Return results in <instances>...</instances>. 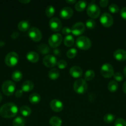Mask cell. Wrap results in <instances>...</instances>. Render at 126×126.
Masks as SVG:
<instances>
[{"label": "cell", "instance_id": "6da1fadb", "mask_svg": "<svg viewBox=\"0 0 126 126\" xmlns=\"http://www.w3.org/2000/svg\"><path fill=\"white\" fill-rule=\"evenodd\" d=\"M18 112V108L14 103H7L0 108V116L4 118L9 119L16 116Z\"/></svg>", "mask_w": 126, "mask_h": 126}, {"label": "cell", "instance_id": "7a4b0ae2", "mask_svg": "<svg viewBox=\"0 0 126 126\" xmlns=\"http://www.w3.org/2000/svg\"><path fill=\"white\" fill-rule=\"evenodd\" d=\"M88 89L86 81L83 79H79L74 84V90L79 94H84Z\"/></svg>", "mask_w": 126, "mask_h": 126}, {"label": "cell", "instance_id": "3957f363", "mask_svg": "<svg viewBox=\"0 0 126 126\" xmlns=\"http://www.w3.org/2000/svg\"><path fill=\"white\" fill-rule=\"evenodd\" d=\"M76 46L81 50H88L91 47V42L88 38L86 36H80L77 39Z\"/></svg>", "mask_w": 126, "mask_h": 126}, {"label": "cell", "instance_id": "277c9868", "mask_svg": "<svg viewBox=\"0 0 126 126\" xmlns=\"http://www.w3.org/2000/svg\"><path fill=\"white\" fill-rule=\"evenodd\" d=\"M18 54L14 52H11L6 55L5 57V63L9 67L15 66L19 62Z\"/></svg>", "mask_w": 126, "mask_h": 126}, {"label": "cell", "instance_id": "5b68a950", "mask_svg": "<svg viewBox=\"0 0 126 126\" xmlns=\"http://www.w3.org/2000/svg\"><path fill=\"white\" fill-rule=\"evenodd\" d=\"M86 12L88 15L89 17L92 18H96L99 17L100 15V9L96 4H94L92 2L88 4V7L86 9Z\"/></svg>", "mask_w": 126, "mask_h": 126}, {"label": "cell", "instance_id": "8992f818", "mask_svg": "<svg viewBox=\"0 0 126 126\" xmlns=\"http://www.w3.org/2000/svg\"><path fill=\"white\" fill-rule=\"evenodd\" d=\"M15 89H16V85L12 81H6L2 84V91L4 94L6 95H12L14 92Z\"/></svg>", "mask_w": 126, "mask_h": 126}, {"label": "cell", "instance_id": "52a82bcc", "mask_svg": "<svg viewBox=\"0 0 126 126\" xmlns=\"http://www.w3.org/2000/svg\"><path fill=\"white\" fill-rule=\"evenodd\" d=\"M63 41V36L59 33H54L49 37L48 43L53 48H56L60 46Z\"/></svg>", "mask_w": 126, "mask_h": 126}, {"label": "cell", "instance_id": "ba28073f", "mask_svg": "<svg viewBox=\"0 0 126 126\" xmlns=\"http://www.w3.org/2000/svg\"><path fill=\"white\" fill-rule=\"evenodd\" d=\"M101 74L105 78H110L114 75V69L109 63H105L101 66Z\"/></svg>", "mask_w": 126, "mask_h": 126}, {"label": "cell", "instance_id": "9c48e42d", "mask_svg": "<svg viewBox=\"0 0 126 126\" xmlns=\"http://www.w3.org/2000/svg\"><path fill=\"white\" fill-rule=\"evenodd\" d=\"M28 34L29 38L35 42H38L42 39V34L40 30L36 27H32L28 30Z\"/></svg>", "mask_w": 126, "mask_h": 126}, {"label": "cell", "instance_id": "30bf717a", "mask_svg": "<svg viewBox=\"0 0 126 126\" xmlns=\"http://www.w3.org/2000/svg\"><path fill=\"white\" fill-rule=\"evenodd\" d=\"M113 18L112 16L109 13L105 12L100 17V22L103 26L105 27H110L113 24Z\"/></svg>", "mask_w": 126, "mask_h": 126}, {"label": "cell", "instance_id": "8fae6325", "mask_svg": "<svg viewBox=\"0 0 126 126\" xmlns=\"http://www.w3.org/2000/svg\"><path fill=\"white\" fill-rule=\"evenodd\" d=\"M85 26L82 22H77L71 28V32L75 36H80L84 33Z\"/></svg>", "mask_w": 126, "mask_h": 126}, {"label": "cell", "instance_id": "7c38bea8", "mask_svg": "<svg viewBox=\"0 0 126 126\" xmlns=\"http://www.w3.org/2000/svg\"><path fill=\"white\" fill-rule=\"evenodd\" d=\"M43 63L44 66L47 67H54L57 65L56 58L53 55H47L43 58Z\"/></svg>", "mask_w": 126, "mask_h": 126}, {"label": "cell", "instance_id": "4fadbf2b", "mask_svg": "<svg viewBox=\"0 0 126 126\" xmlns=\"http://www.w3.org/2000/svg\"><path fill=\"white\" fill-rule=\"evenodd\" d=\"M49 25L53 32H59L62 28V23L59 18L54 17L51 18L49 22Z\"/></svg>", "mask_w": 126, "mask_h": 126}, {"label": "cell", "instance_id": "5bb4252c", "mask_svg": "<svg viewBox=\"0 0 126 126\" xmlns=\"http://www.w3.org/2000/svg\"><path fill=\"white\" fill-rule=\"evenodd\" d=\"M50 107L53 111L54 112H61L63 111L64 108V105L61 101L58 99H54L51 101Z\"/></svg>", "mask_w": 126, "mask_h": 126}, {"label": "cell", "instance_id": "9a60e30c", "mask_svg": "<svg viewBox=\"0 0 126 126\" xmlns=\"http://www.w3.org/2000/svg\"><path fill=\"white\" fill-rule=\"evenodd\" d=\"M73 14H74V11L70 7H64L61 10L59 13L61 17L63 19H69L72 17Z\"/></svg>", "mask_w": 126, "mask_h": 126}, {"label": "cell", "instance_id": "2e32d148", "mask_svg": "<svg viewBox=\"0 0 126 126\" xmlns=\"http://www.w3.org/2000/svg\"><path fill=\"white\" fill-rule=\"evenodd\" d=\"M69 73L74 78H79L83 75V70L78 66H74L70 68Z\"/></svg>", "mask_w": 126, "mask_h": 126}, {"label": "cell", "instance_id": "e0dca14e", "mask_svg": "<svg viewBox=\"0 0 126 126\" xmlns=\"http://www.w3.org/2000/svg\"><path fill=\"white\" fill-rule=\"evenodd\" d=\"M114 57L118 61H124L126 60V50L124 49H117L114 52Z\"/></svg>", "mask_w": 126, "mask_h": 126}, {"label": "cell", "instance_id": "ac0fdd59", "mask_svg": "<svg viewBox=\"0 0 126 126\" xmlns=\"http://www.w3.org/2000/svg\"><path fill=\"white\" fill-rule=\"evenodd\" d=\"M26 57L28 61L32 63H37L39 60V55L34 51H30L27 53Z\"/></svg>", "mask_w": 126, "mask_h": 126}, {"label": "cell", "instance_id": "d6986e66", "mask_svg": "<svg viewBox=\"0 0 126 126\" xmlns=\"http://www.w3.org/2000/svg\"><path fill=\"white\" fill-rule=\"evenodd\" d=\"M33 88H34V83L31 81H25L22 85V90L23 92H30L32 91Z\"/></svg>", "mask_w": 126, "mask_h": 126}, {"label": "cell", "instance_id": "ffe728a7", "mask_svg": "<svg viewBox=\"0 0 126 126\" xmlns=\"http://www.w3.org/2000/svg\"><path fill=\"white\" fill-rule=\"evenodd\" d=\"M30 23L27 20H22L18 23V28L21 32H26L30 30Z\"/></svg>", "mask_w": 126, "mask_h": 126}, {"label": "cell", "instance_id": "44dd1931", "mask_svg": "<svg viewBox=\"0 0 126 126\" xmlns=\"http://www.w3.org/2000/svg\"><path fill=\"white\" fill-rule=\"evenodd\" d=\"M37 50L42 55L48 54L49 52V51H50V49H49V47H48V46H47L45 44H41L40 45L38 46L37 47Z\"/></svg>", "mask_w": 126, "mask_h": 126}, {"label": "cell", "instance_id": "7402d4cb", "mask_svg": "<svg viewBox=\"0 0 126 126\" xmlns=\"http://www.w3.org/2000/svg\"><path fill=\"white\" fill-rule=\"evenodd\" d=\"M48 77L51 80H56L59 77V71L56 68L51 69L48 72Z\"/></svg>", "mask_w": 126, "mask_h": 126}, {"label": "cell", "instance_id": "603a6c76", "mask_svg": "<svg viewBox=\"0 0 126 126\" xmlns=\"http://www.w3.org/2000/svg\"><path fill=\"white\" fill-rule=\"evenodd\" d=\"M41 97L38 94L33 93L31 94L29 97V102L32 104L36 105L40 102Z\"/></svg>", "mask_w": 126, "mask_h": 126}, {"label": "cell", "instance_id": "cb8c5ba5", "mask_svg": "<svg viewBox=\"0 0 126 126\" xmlns=\"http://www.w3.org/2000/svg\"><path fill=\"white\" fill-rule=\"evenodd\" d=\"M25 120L21 116H18L12 121V126H25Z\"/></svg>", "mask_w": 126, "mask_h": 126}, {"label": "cell", "instance_id": "d4e9b609", "mask_svg": "<svg viewBox=\"0 0 126 126\" xmlns=\"http://www.w3.org/2000/svg\"><path fill=\"white\" fill-rule=\"evenodd\" d=\"M51 126H61L62 120L58 116H53L49 120Z\"/></svg>", "mask_w": 126, "mask_h": 126}, {"label": "cell", "instance_id": "484cf974", "mask_svg": "<svg viewBox=\"0 0 126 126\" xmlns=\"http://www.w3.org/2000/svg\"><path fill=\"white\" fill-rule=\"evenodd\" d=\"M86 2L85 1H79L75 4V8L79 12H82L84 11L86 7Z\"/></svg>", "mask_w": 126, "mask_h": 126}, {"label": "cell", "instance_id": "4316f807", "mask_svg": "<svg viewBox=\"0 0 126 126\" xmlns=\"http://www.w3.org/2000/svg\"><path fill=\"white\" fill-rule=\"evenodd\" d=\"M20 112H21V114L25 117L29 116L32 113V110H31L30 108L27 106H22L20 108Z\"/></svg>", "mask_w": 126, "mask_h": 126}, {"label": "cell", "instance_id": "83f0119b", "mask_svg": "<svg viewBox=\"0 0 126 126\" xmlns=\"http://www.w3.org/2000/svg\"><path fill=\"white\" fill-rule=\"evenodd\" d=\"M64 43L67 47H71L74 44V39L72 35H67L64 39Z\"/></svg>", "mask_w": 126, "mask_h": 126}, {"label": "cell", "instance_id": "f1b7e54d", "mask_svg": "<svg viewBox=\"0 0 126 126\" xmlns=\"http://www.w3.org/2000/svg\"><path fill=\"white\" fill-rule=\"evenodd\" d=\"M107 89L111 92H115L118 89V84L115 81H111L108 84Z\"/></svg>", "mask_w": 126, "mask_h": 126}, {"label": "cell", "instance_id": "f546056e", "mask_svg": "<svg viewBox=\"0 0 126 126\" xmlns=\"http://www.w3.org/2000/svg\"><path fill=\"white\" fill-rule=\"evenodd\" d=\"M22 77H23V75L20 71L16 70L12 73V79L16 82H19V81H21L22 79Z\"/></svg>", "mask_w": 126, "mask_h": 126}, {"label": "cell", "instance_id": "4dcf8cb0", "mask_svg": "<svg viewBox=\"0 0 126 126\" xmlns=\"http://www.w3.org/2000/svg\"><path fill=\"white\" fill-rule=\"evenodd\" d=\"M95 73L94 71L91 70H89L85 72L84 75V79L85 81H91L95 78Z\"/></svg>", "mask_w": 126, "mask_h": 126}, {"label": "cell", "instance_id": "1f68e13d", "mask_svg": "<svg viewBox=\"0 0 126 126\" xmlns=\"http://www.w3.org/2000/svg\"><path fill=\"white\" fill-rule=\"evenodd\" d=\"M55 13V9L51 5L47 6L45 10V14L48 17H51Z\"/></svg>", "mask_w": 126, "mask_h": 126}, {"label": "cell", "instance_id": "d6a6232c", "mask_svg": "<svg viewBox=\"0 0 126 126\" xmlns=\"http://www.w3.org/2000/svg\"><path fill=\"white\" fill-rule=\"evenodd\" d=\"M103 119L104 121L106 123H107V124H111V123H112L114 121L115 116L112 114H110V113H107V114H105Z\"/></svg>", "mask_w": 126, "mask_h": 126}, {"label": "cell", "instance_id": "836d02e7", "mask_svg": "<svg viewBox=\"0 0 126 126\" xmlns=\"http://www.w3.org/2000/svg\"><path fill=\"white\" fill-rule=\"evenodd\" d=\"M77 54V50L75 48H71L69 49L66 52V55L69 59H72L75 57Z\"/></svg>", "mask_w": 126, "mask_h": 126}, {"label": "cell", "instance_id": "e575fe53", "mask_svg": "<svg viewBox=\"0 0 126 126\" xmlns=\"http://www.w3.org/2000/svg\"><path fill=\"white\" fill-rule=\"evenodd\" d=\"M86 28H88L89 30H93L96 27V22L93 19H88L86 21Z\"/></svg>", "mask_w": 126, "mask_h": 126}, {"label": "cell", "instance_id": "d590c367", "mask_svg": "<svg viewBox=\"0 0 126 126\" xmlns=\"http://www.w3.org/2000/svg\"><path fill=\"white\" fill-rule=\"evenodd\" d=\"M109 11L112 14H116L119 11V8L118 6L116 4H112L109 6Z\"/></svg>", "mask_w": 126, "mask_h": 126}, {"label": "cell", "instance_id": "8d00e7d4", "mask_svg": "<svg viewBox=\"0 0 126 126\" xmlns=\"http://www.w3.org/2000/svg\"><path fill=\"white\" fill-rule=\"evenodd\" d=\"M57 65H58V68L61 70H63V69H65V68L67 66V63L64 60H60L57 63Z\"/></svg>", "mask_w": 126, "mask_h": 126}, {"label": "cell", "instance_id": "74e56055", "mask_svg": "<svg viewBox=\"0 0 126 126\" xmlns=\"http://www.w3.org/2000/svg\"><path fill=\"white\" fill-rule=\"evenodd\" d=\"M114 126H126V121L122 118H118L115 121Z\"/></svg>", "mask_w": 126, "mask_h": 126}, {"label": "cell", "instance_id": "f35d334b", "mask_svg": "<svg viewBox=\"0 0 126 126\" xmlns=\"http://www.w3.org/2000/svg\"><path fill=\"white\" fill-rule=\"evenodd\" d=\"M114 78L115 79V80L117 81H119V82H121L123 80L124 77L123 75L121 73H116L114 74L113 75Z\"/></svg>", "mask_w": 126, "mask_h": 126}, {"label": "cell", "instance_id": "ab89813d", "mask_svg": "<svg viewBox=\"0 0 126 126\" xmlns=\"http://www.w3.org/2000/svg\"><path fill=\"white\" fill-rule=\"evenodd\" d=\"M62 33L63 34H65V35H69L70 33H72L71 32V29L68 27H64V28L62 29Z\"/></svg>", "mask_w": 126, "mask_h": 126}, {"label": "cell", "instance_id": "60d3db41", "mask_svg": "<svg viewBox=\"0 0 126 126\" xmlns=\"http://www.w3.org/2000/svg\"><path fill=\"white\" fill-rule=\"evenodd\" d=\"M121 16L123 19L126 20V7H123L122 9L121 10Z\"/></svg>", "mask_w": 126, "mask_h": 126}, {"label": "cell", "instance_id": "b9f144b4", "mask_svg": "<svg viewBox=\"0 0 126 126\" xmlns=\"http://www.w3.org/2000/svg\"><path fill=\"white\" fill-rule=\"evenodd\" d=\"M109 3V1L107 0H101L100 1V4L101 7H105L107 6Z\"/></svg>", "mask_w": 126, "mask_h": 126}, {"label": "cell", "instance_id": "7bdbcfd3", "mask_svg": "<svg viewBox=\"0 0 126 126\" xmlns=\"http://www.w3.org/2000/svg\"><path fill=\"white\" fill-rule=\"evenodd\" d=\"M15 95H16V96L17 97H21L22 96V95H23V91H22V90H17V91H16V94H15Z\"/></svg>", "mask_w": 126, "mask_h": 126}, {"label": "cell", "instance_id": "ee69618b", "mask_svg": "<svg viewBox=\"0 0 126 126\" xmlns=\"http://www.w3.org/2000/svg\"><path fill=\"white\" fill-rule=\"evenodd\" d=\"M66 2L67 3L69 4H73L75 2H76V1L75 0H66Z\"/></svg>", "mask_w": 126, "mask_h": 126}, {"label": "cell", "instance_id": "f6af8a7d", "mask_svg": "<svg viewBox=\"0 0 126 126\" xmlns=\"http://www.w3.org/2000/svg\"><path fill=\"white\" fill-rule=\"evenodd\" d=\"M122 90H123L124 92L126 94V81L124 83L123 86H122Z\"/></svg>", "mask_w": 126, "mask_h": 126}, {"label": "cell", "instance_id": "bcb514c9", "mask_svg": "<svg viewBox=\"0 0 126 126\" xmlns=\"http://www.w3.org/2000/svg\"><path fill=\"white\" fill-rule=\"evenodd\" d=\"M19 1L22 4H27V3H29V2H30V0H23V1L21 0V1Z\"/></svg>", "mask_w": 126, "mask_h": 126}, {"label": "cell", "instance_id": "7dc6e473", "mask_svg": "<svg viewBox=\"0 0 126 126\" xmlns=\"http://www.w3.org/2000/svg\"><path fill=\"white\" fill-rule=\"evenodd\" d=\"M124 76L126 77V66H125L124 69Z\"/></svg>", "mask_w": 126, "mask_h": 126}, {"label": "cell", "instance_id": "c3c4849f", "mask_svg": "<svg viewBox=\"0 0 126 126\" xmlns=\"http://www.w3.org/2000/svg\"><path fill=\"white\" fill-rule=\"evenodd\" d=\"M4 45V43L3 42H1V41H0V47L3 46Z\"/></svg>", "mask_w": 126, "mask_h": 126}, {"label": "cell", "instance_id": "681fc988", "mask_svg": "<svg viewBox=\"0 0 126 126\" xmlns=\"http://www.w3.org/2000/svg\"><path fill=\"white\" fill-rule=\"evenodd\" d=\"M2 95H1V94L0 93V102H1V100H2Z\"/></svg>", "mask_w": 126, "mask_h": 126}]
</instances>
